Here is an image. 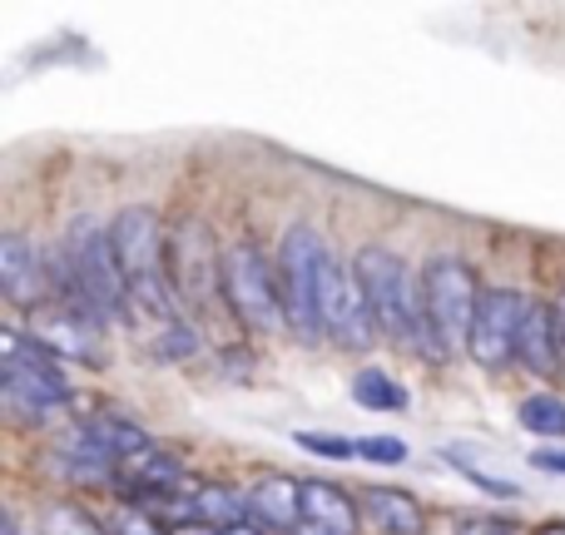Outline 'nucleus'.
I'll return each instance as SVG.
<instances>
[{
	"mask_svg": "<svg viewBox=\"0 0 565 535\" xmlns=\"http://www.w3.org/2000/svg\"><path fill=\"white\" fill-rule=\"evenodd\" d=\"M109 244H115L119 272H125L129 312L154 322V328L184 322V308H179L174 282H169V234L159 228L154 208H119V218L109 224Z\"/></svg>",
	"mask_w": 565,
	"mask_h": 535,
	"instance_id": "obj_1",
	"label": "nucleus"
},
{
	"mask_svg": "<svg viewBox=\"0 0 565 535\" xmlns=\"http://www.w3.org/2000/svg\"><path fill=\"white\" fill-rule=\"evenodd\" d=\"M352 272H358L362 292H367L372 322H377L382 338L407 342L412 352L431 357V332H427V312H422V288L412 282L407 264H402L392 248L367 244L358 258H352Z\"/></svg>",
	"mask_w": 565,
	"mask_h": 535,
	"instance_id": "obj_2",
	"label": "nucleus"
},
{
	"mask_svg": "<svg viewBox=\"0 0 565 535\" xmlns=\"http://www.w3.org/2000/svg\"><path fill=\"white\" fill-rule=\"evenodd\" d=\"M328 268L332 254L322 244L318 228L298 224L278 248V292H282V312H288V328L302 342L328 338L322 332V288H328Z\"/></svg>",
	"mask_w": 565,
	"mask_h": 535,
	"instance_id": "obj_3",
	"label": "nucleus"
},
{
	"mask_svg": "<svg viewBox=\"0 0 565 535\" xmlns=\"http://www.w3.org/2000/svg\"><path fill=\"white\" fill-rule=\"evenodd\" d=\"M0 367H6V407L25 421H50L60 411H70V387L60 377L55 357L40 347L35 338H25L20 328L0 332Z\"/></svg>",
	"mask_w": 565,
	"mask_h": 535,
	"instance_id": "obj_4",
	"label": "nucleus"
},
{
	"mask_svg": "<svg viewBox=\"0 0 565 535\" xmlns=\"http://www.w3.org/2000/svg\"><path fill=\"white\" fill-rule=\"evenodd\" d=\"M477 308L481 292L471 268L461 258H431L427 272H422V312H427V332H431V357L467 352Z\"/></svg>",
	"mask_w": 565,
	"mask_h": 535,
	"instance_id": "obj_5",
	"label": "nucleus"
},
{
	"mask_svg": "<svg viewBox=\"0 0 565 535\" xmlns=\"http://www.w3.org/2000/svg\"><path fill=\"white\" fill-rule=\"evenodd\" d=\"M224 302L248 332H274L278 322H288L278 272L254 238H234L224 248Z\"/></svg>",
	"mask_w": 565,
	"mask_h": 535,
	"instance_id": "obj_6",
	"label": "nucleus"
},
{
	"mask_svg": "<svg viewBox=\"0 0 565 535\" xmlns=\"http://www.w3.org/2000/svg\"><path fill=\"white\" fill-rule=\"evenodd\" d=\"M169 282L184 312H214L224 298V254L214 248L204 218H179L169 228Z\"/></svg>",
	"mask_w": 565,
	"mask_h": 535,
	"instance_id": "obj_7",
	"label": "nucleus"
},
{
	"mask_svg": "<svg viewBox=\"0 0 565 535\" xmlns=\"http://www.w3.org/2000/svg\"><path fill=\"white\" fill-rule=\"evenodd\" d=\"M65 248H70V264H75L79 282H85V292L95 298L99 318L105 322L129 318V288H125V272H119L115 244H109V228H99L89 214H79L65 234Z\"/></svg>",
	"mask_w": 565,
	"mask_h": 535,
	"instance_id": "obj_8",
	"label": "nucleus"
},
{
	"mask_svg": "<svg viewBox=\"0 0 565 535\" xmlns=\"http://www.w3.org/2000/svg\"><path fill=\"white\" fill-rule=\"evenodd\" d=\"M531 302L521 298L516 288H491L481 292V308L477 322H471V342H467V357L481 362V367H507L516 357V338H521V322H526Z\"/></svg>",
	"mask_w": 565,
	"mask_h": 535,
	"instance_id": "obj_9",
	"label": "nucleus"
},
{
	"mask_svg": "<svg viewBox=\"0 0 565 535\" xmlns=\"http://www.w3.org/2000/svg\"><path fill=\"white\" fill-rule=\"evenodd\" d=\"M322 332H328L338 347H348V352H362L372 338H377V322H372L367 292H362L352 264H342V258H332L328 288H322Z\"/></svg>",
	"mask_w": 565,
	"mask_h": 535,
	"instance_id": "obj_10",
	"label": "nucleus"
},
{
	"mask_svg": "<svg viewBox=\"0 0 565 535\" xmlns=\"http://www.w3.org/2000/svg\"><path fill=\"white\" fill-rule=\"evenodd\" d=\"M99 328L105 322L95 318H79V312H65L55 308V302H45V308L35 312V342L50 352V357H75V362H89L95 367L99 362Z\"/></svg>",
	"mask_w": 565,
	"mask_h": 535,
	"instance_id": "obj_11",
	"label": "nucleus"
},
{
	"mask_svg": "<svg viewBox=\"0 0 565 535\" xmlns=\"http://www.w3.org/2000/svg\"><path fill=\"white\" fill-rule=\"evenodd\" d=\"M0 292L15 308H35V312L45 308V264L20 234L0 238Z\"/></svg>",
	"mask_w": 565,
	"mask_h": 535,
	"instance_id": "obj_12",
	"label": "nucleus"
},
{
	"mask_svg": "<svg viewBox=\"0 0 565 535\" xmlns=\"http://www.w3.org/2000/svg\"><path fill=\"white\" fill-rule=\"evenodd\" d=\"M358 506L377 535H427V511L417 506V496L397 486H362Z\"/></svg>",
	"mask_w": 565,
	"mask_h": 535,
	"instance_id": "obj_13",
	"label": "nucleus"
},
{
	"mask_svg": "<svg viewBox=\"0 0 565 535\" xmlns=\"http://www.w3.org/2000/svg\"><path fill=\"white\" fill-rule=\"evenodd\" d=\"M248 521L264 531L292 535L302 526V481L292 477H264L248 491Z\"/></svg>",
	"mask_w": 565,
	"mask_h": 535,
	"instance_id": "obj_14",
	"label": "nucleus"
},
{
	"mask_svg": "<svg viewBox=\"0 0 565 535\" xmlns=\"http://www.w3.org/2000/svg\"><path fill=\"white\" fill-rule=\"evenodd\" d=\"M561 328H556V308H541L531 302L526 322H521V338H516V362L536 377H556L561 372Z\"/></svg>",
	"mask_w": 565,
	"mask_h": 535,
	"instance_id": "obj_15",
	"label": "nucleus"
},
{
	"mask_svg": "<svg viewBox=\"0 0 565 535\" xmlns=\"http://www.w3.org/2000/svg\"><path fill=\"white\" fill-rule=\"evenodd\" d=\"M358 516H362V506L342 486L318 481V477L302 481V521H308V526H322L332 535H352L358 531Z\"/></svg>",
	"mask_w": 565,
	"mask_h": 535,
	"instance_id": "obj_16",
	"label": "nucleus"
},
{
	"mask_svg": "<svg viewBox=\"0 0 565 535\" xmlns=\"http://www.w3.org/2000/svg\"><path fill=\"white\" fill-rule=\"evenodd\" d=\"M179 516L184 521H228V526H238V521H248V491L228 486V481H199V486L184 491V501H179Z\"/></svg>",
	"mask_w": 565,
	"mask_h": 535,
	"instance_id": "obj_17",
	"label": "nucleus"
},
{
	"mask_svg": "<svg viewBox=\"0 0 565 535\" xmlns=\"http://www.w3.org/2000/svg\"><path fill=\"white\" fill-rule=\"evenodd\" d=\"M352 402L367 411H407L412 397L402 382H392L382 367H362L358 377H352Z\"/></svg>",
	"mask_w": 565,
	"mask_h": 535,
	"instance_id": "obj_18",
	"label": "nucleus"
},
{
	"mask_svg": "<svg viewBox=\"0 0 565 535\" xmlns=\"http://www.w3.org/2000/svg\"><path fill=\"white\" fill-rule=\"evenodd\" d=\"M516 417L531 437L565 441V397H556V392H531V397L516 407Z\"/></svg>",
	"mask_w": 565,
	"mask_h": 535,
	"instance_id": "obj_19",
	"label": "nucleus"
},
{
	"mask_svg": "<svg viewBox=\"0 0 565 535\" xmlns=\"http://www.w3.org/2000/svg\"><path fill=\"white\" fill-rule=\"evenodd\" d=\"M199 347H204V332H199L189 318L169 322V328H159L154 338H149V357L154 362H189Z\"/></svg>",
	"mask_w": 565,
	"mask_h": 535,
	"instance_id": "obj_20",
	"label": "nucleus"
},
{
	"mask_svg": "<svg viewBox=\"0 0 565 535\" xmlns=\"http://www.w3.org/2000/svg\"><path fill=\"white\" fill-rule=\"evenodd\" d=\"M35 526H40V535H109L89 511L70 506V501H50V506H40Z\"/></svg>",
	"mask_w": 565,
	"mask_h": 535,
	"instance_id": "obj_21",
	"label": "nucleus"
},
{
	"mask_svg": "<svg viewBox=\"0 0 565 535\" xmlns=\"http://www.w3.org/2000/svg\"><path fill=\"white\" fill-rule=\"evenodd\" d=\"M441 457H447L451 467H457L461 477H467L477 491H487V496H497V501H521V486H516V481H501V477H491V471H487V467H477V461H471L461 447H441Z\"/></svg>",
	"mask_w": 565,
	"mask_h": 535,
	"instance_id": "obj_22",
	"label": "nucleus"
},
{
	"mask_svg": "<svg viewBox=\"0 0 565 535\" xmlns=\"http://www.w3.org/2000/svg\"><path fill=\"white\" fill-rule=\"evenodd\" d=\"M292 441H298L302 451H312V457H322V461H352L358 457V441L332 437V431H292Z\"/></svg>",
	"mask_w": 565,
	"mask_h": 535,
	"instance_id": "obj_23",
	"label": "nucleus"
},
{
	"mask_svg": "<svg viewBox=\"0 0 565 535\" xmlns=\"http://www.w3.org/2000/svg\"><path fill=\"white\" fill-rule=\"evenodd\" d=\"M358 457L362 461H377V467H402L407 461V447L397 437H362L358 441Z\"/></svg>",
	"mask_w": 565,
	"mask_h": 535,
	"instance_id": "obj_24",
	"label": "nucleus"
},
{
	"mask_svg": "<svg viewBox=\"0 0 565 535\" xmlns=\"http://www.w3.org/2000/svg\"><path fill=\"white\" fill-rule=\"evenodd\" d=\"M115 535H169L164 526H159V516H149V511H115Z\"/></svg>",
	"mask_w": 565,
	"mask_h": 535,
	"instance_id": "obj_25",
	"label": "nucleus"
},
{
	"mask_svg": "<svg viewBox=\"0 0 565 535\" xmlns=\"http://www.w3.org/2000/svg\"><path fill=\"white\" fill-rule=\"evenodd\" d=\"M457 535H521V526L507 516H461Z\"/></svg>",
	"mask_w": 565,
	"mask_h": 535,
	"instance_id": "obj_26",
	"label": "nucleus"
},
{
	"mask_svg": "<svg viewBox=\"0 0 565 535\" xmlns=\"http://www.w3.org/2000/svg\"><path fill=\"white\" fill-rule=\"evenodd\" d=\"M531 467H536V471H551V477H565V447H541V451H531Z\"/></svg>",
	"mask_w": 565,
	"mask_h": 535,
	"instance_id": "obj_27",
	"label": "nucleus"
},
{
	"mask_svg": "<svg viewBox=\"0 0 565 535\" xmlns=\"http://www.w3.org/2000/svg\"><path fill=\"white\" fill-rule=\"evenodd\" d=\"M169 535H224V531L204 526V521H179V526H169Z\"/></svg>",
	"mask_w": 565,
	"mask_h": 535,
	"instance_id": "obj_28",
	"label": "nucleus"
},
{
	"mask_svg": "<svg viewBox=\"0 0 565 535\" xmlns=\"http://www.w3.org/2000/svg\"><path fill=\"white\" fill-rule=\"evenodd\" d=\"M224 535H268V531L254 526V521H238V526H224Z\"/></svg>",
	"mask_w": 565,
	"mask_h": 535,
	"instance_id": "obj_29",
	"label": "nucleus"
},
{
	"mask_svg": "<svg viewBox=\"0 0 565 535\" xmlns=\"http://www.w3.org/2000/svg\"><path fill=\"white\" fill-rule=\"evenodd\" d=\"M556 328H561V347H565V298L556 302Z\"/></svg>",
	"mask_w": 565,
	"mask_h": 535,
	"instance_id": "obj_30",
	"label": "nucleus"
},
{
	"mask_svg": "<svg viewBox=\"0 0 565 535\" xmlns=\"http://www.w3.org/2000/svg\"><path fill=\"white\" fill-rule=\"evenodd\" d=\"M292 535H332V531H322V526H308V521H302V526L292 531Z\"/></svg>",
	"mask_w": 565,
	"mask_h": 535,
	"instance_id": "obj_31",
	"label": "nucleus"
},
{
	"mask_svg": "<svg viewBox=\"0 0 565 535\" xmlns=\"http://www.w3.org/2000/svg\"><path fill=\"white\" fill-rule=\"evenodd\" d=\"M536 535H565V526H541Z\"/></svg>",
	"mask_w": 565,
	"mask_h": 535,
	"instance_id": "obj_32",
	"label": "nucleus"
}]
</instances>
